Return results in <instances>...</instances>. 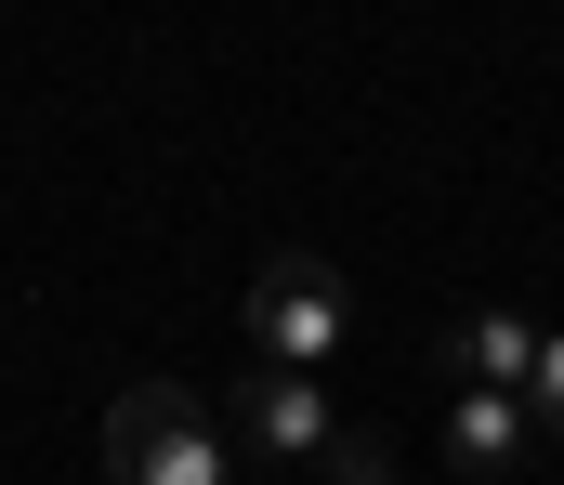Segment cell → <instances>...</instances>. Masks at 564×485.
I'll return each instance as SVG.
<instances>
[{"label":"cell","mask_w":564,"mask_h":485,"mask_svg":"<svg viewBox=\"0 0 564 485\" xmlns=\"http://www.w3.org/2000/svg\"><path fill=\"white\" fill-rule=\"evenodd\" d=\"M224 420L184 394V381H132L106 407V485H224Z\"/></svg>","instance_id":"cell-1"},{"label":"cell","mask_w":564,"mask_h":485,"mask_svg":"<svg viewBox=\"0 0 564 485\" xmlns=\"http://www.w3.org/2000/svg\"><path fill=\"white\" fill-rule=\"evenodd\" d=\"M525 407L564 433V341H539V367H525Z\"/></svg>","instance_id":"cell-7"},{"label":"cell","mask_w":564,"mask_h":485,"mask_svg":"<svg viewBox=\"0 0 564 485\" xmlns=\"http://www.w3.org/2000/svg\"><path fill=\"white\" fill-rule=\"evenodd\" d=\"M224 420H237L263 460H302V473H315V460H328V433H341V420H328V394H315V367H276V354L224 394Z\"/></svg>","instance_id":"cell-3"},{"label":"cell","mask_w":564,"mask_h":485,"mask_svg":"<svg viewBox=\"0 0 564 485\" xmlns=\"http://www.w3.org/2000/svg\"><path fill=\"white\" fill-rule=\"evenodd\" d=\"M355 341V289L315 263V250H276L263 276H250V354H276V367H328Z\"/></svg>","instance_id":"cell-2"},{"label":"cell","mask_w":564,"mask_h":485,"mask_svg":"<svg viewBox=\"0 0 564 485\" xmlns=\"http://www.w3.org/2000/svg\"><path fill=\"white\" fill-rule=\"evenodd\" d=\"M433 367H446V381H486V394H525L539 328H525V316H446V328H433Z\"/></svg>","instance_id":"cell-4"},{"label":"cell","mask_w":564,"mask_h":485,"mask_svg":"<svg viewBox=\"0 0 564 485\" xmlns=\"http://www.w3.org/2000/svg\"><path fill=\"white\" fill-rule=\"evenodd\" d=\"M315 473H328V485H394V447H381V433H355V420H341V433H328V460H315Z\"/></svg>","instance_id":"cell-6"},{"label":"cell","mask_w":564,"mask_h":485,"mask_svg":"<svg viewBox=\"0 0 564 485\" xmlns=\"http://www.w3.org/2000/svg\"><path fill=\"white\" fill-rule=\"evenodd\" d=\"M446 460H459V473H512V460H525V394L459 381V407H446Z\"/></svg>","instance_id":"cell-5"}]
</instances>
